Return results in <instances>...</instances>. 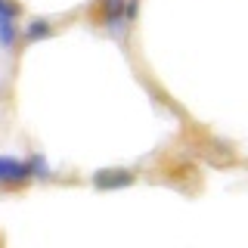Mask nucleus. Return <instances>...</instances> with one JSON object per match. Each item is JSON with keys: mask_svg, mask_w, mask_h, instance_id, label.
<instances>
[{"mask_svg": "<svg viewBox=\"0 0 248 248\" xmlns=\"http://www.w3.org/2000/svg\"><path fill=\"white\" fill-rule=\"evenodd\" d=\"M16 34H19V31H16V25H13V19H10V16H0V44H3L6 50H10V46H13V41H16Z\"/></svg>", "mask_w": 248, "mask_h": 248, "instance_id": "obj_3", "label": "nucleus"}, {"mask_svg": "<svg viewBox=\"0 0 248 248\" xmlns=\"http://www.w3.org/2000/svg\"><path fill=\"white\" fill-rule=\"evenodd\" d=\"M134 177L127 174V170H103V174H96V186H121V183H130Z\"/></svg>", "mask_w": 248, "mask_h": 248, "instance_id": "obj_2", "label": "nucleus"}, {"mask_svg": "<svg viewBox=\"0 0 248 248\" xmlns=\"http://www.w3.org/2000/svg\"><path fill=\"white\" fill-rule=\"evenodd\" d=\"M31 177L28 161H16V158H0V183H22Z\"/></svg>", "mask_w": 248, "mask_h": 248, "instance_id": "obj_1", "label": "nucleus"}, {"mask_svg": "<svg viewBox=\"0 0 248 248\" xmlns=\"http://www.w3.org/2000/svg\"><path fill=\"white\" fill-rule=\"evenodd\" d=\"M50 25H46V22H41V19H37V22H31V25L25 28V41H41V37H46V34H50Z\"/></svg>", "mask_w": 248, "mask_h": 248, "instance_id": "obj_4", "label": "nucleus"}]
</instances>
